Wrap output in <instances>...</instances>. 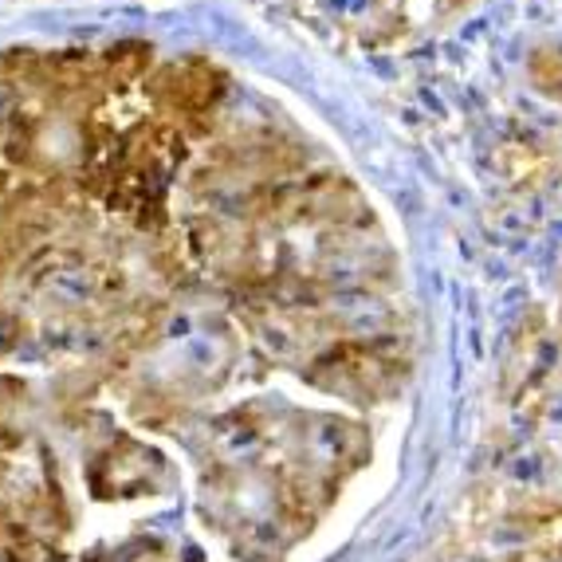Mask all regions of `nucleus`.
Here are the masks:
<instances>
[{
    "mask_svg": "<svg viewBox=\"0 0 562 562\" xmlns=\"http://www.w3.org/2000/svg\"><path fill=\"white\" fill-rule=\"evenodd\" d=\"M535 71V83L543 87L547 94H554V99H562V47H547V52H539L531 64Z\"/></svg>",
    "mask_w": 562,
    "mask_h": 562,
    "instance_id": "obj_1",
    "label": "nucleus"
}]
</instances>
